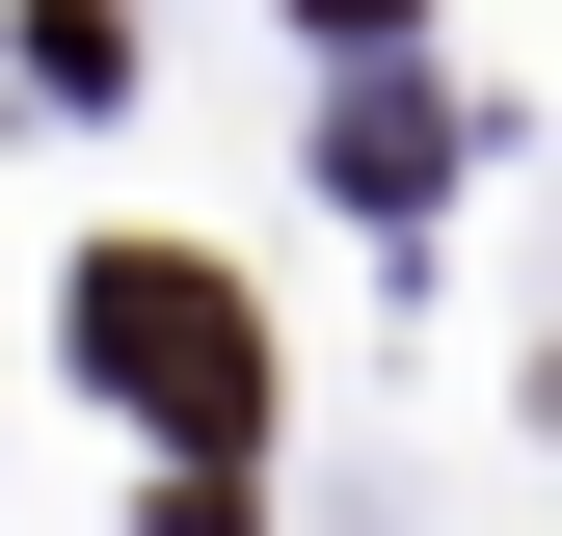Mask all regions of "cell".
Returning <instances> with one entry per match:
<instances>
[{
    "label": "cell",
    "instance_id": "obj_1",
    "mask_svg": "<svg viewBox=\"0 0 562 536\" xmlns=\"http://www.w3.org/2000/svg\"><path fill=\"white\" fill-rule=\"evenodd\" d=\"M81 349H108L134 402H188V429H241V295H215V268L108 242V268H81Z\"/></svg>",
    "mask_w": 562,
    "mask_h": 536
}]
</instances>
